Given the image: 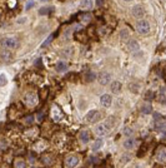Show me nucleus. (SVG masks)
I'll use <instances>...</instances> for the list:
<instances>
[{
	"mask_svg": "<svg viewBox=\"0 0 166 168\" xmlns=\"http://www.w3.org/2000/svg\"><path fill=\"white\" fill-rule=\"evenodd\" d=\"M19 39L16 36H13V35H7V36H4L1 39V45L5 47L7 49H16L19 47Z\"/></svg>",
	"mask_w": 166,
	"mask_h": 168,
	"instance_id": "obj_1",
	"label": "nucleus"
},
{
	"mask_svg": "<svg viewBox=\"0 0 166 168\" xmlns=\"http://www.w3.org/2000/svg\"><path fill=\"white\" fill-rule=\"evenodd\" d=\"M136 30H137V33L142 34V35L149 34L150 33V23L148 20H139L136 23Z\"/></svg>",
	"mask_w": 166,
	"mask_h": 168,
	"instance_id": "obj_2",
	"label": "nucleus"
},
{
	"mask_svg": "<svg viewBox=\"0 0 166 168\" xmlns=\"http://www.w3.org/2000/svg\"><path fill=\"white\" fill-rule=\"evenodd\" d=\"M100 118H101V114L99 113V110L93 109V110H89L88 112L85 119H86V122H96V120H99Z\"/></svg>",
	"mask_w": 166,
	"mask_h": 168,
	"instance_id": "obj_3",
	"label": "nucleus"
},
{
	"mask_svg": "<svg viewBox=\"0 0 166 168\" xmlns=\"http://www.w3.org/2000/svg\"><path fill=\"white\" fill-rule=\"evenodd\" d=\"M131 14H133L134 18L140 19V18H142L145 15V8L142 5H135L133 8V10H131Z\"/></svg>",
	"mask_w": 166,
	"mask_h": 168,
	"instance_id": "obj_4",
	"label": "nucleus"
},
{
	"mask_svg": "<svg viewBox=\"0 0 166 168\" xmlns=\"http://www.w3.org/2000/svg\"><path fill=\"white\" fill-rule=\"evenodd\" d=\"M51 117H52V119H54L55 122H59L63 118L61 110H60V108L56 104H54L51 107Z\"/></svg>",
	"mask_w": 166,
	"mask_h": 168,
	"instance_id": "obj_5",
	"label": "nucleus"
},
{
	"mask_svg": "<svg viewBox=\"0 0 166 168\" xmlns=\"http://www.w3.org/2000/svg\"><path fill=\"white\" fill-rule=\"evenodd\" d=\"M156 159L159 162L166 163V148L164 146H160L156 151Z\"/></svg>",
	"mask_w": 166,
	"mask_h": 168,
	"instance_id": "obj_6",
	"label": "nucleus"
},
{
	"mask_svg": "<svg viewBox=\"0 0 166 168\" xmlns=\"http://www.w3.org/2000/svg\"><path fill=\"white\" fill-rule=\"evenodd\" d=\"M111 81V75L107 72H103V73L99 74V83L101 85H107Z\"/></svg>",
	"mask_w": 166,
	"mask_h": 168,
	"instance_id": "obj_7",
	"label": "nucleus"
},
{
	"mask_svg": "<svg viewBox=\"0 0 166 168\" xmlns=\"http://www.w3.org/2000/svg\"><path fill=\"white\" fill-rule=\"evenodd\" d=\"M25 103L28 105L30 107H33V105H36V103H37V97H36V94H34V93H28L25 95Z\"/></svg>",
	"mask_w": 166,
	"mask_h": 168,
	"instance_id": "obj_8",
	"label": "nucleus"
},
{
	"mask_svg": "<svg viewBox=\"0 0 166 168\" xmlns=\"http://www.w3.org/2000/svg\"><path fill=\"white\" fill-rule=\"evenodd\" d=\"M65 165L69 167V168H74L79 165V158L76 156H69L66 159H65Z\"/></svg>",
	"mask_w": 166,
	"mask_h": 168,
	"instance_id": "obj_9",
	"label": "nucleus"
},
{
	"mask_svg": "<svg viewBox=\"0 0 166 168\" xmlns=\"http://www.w3.org/2000/svg\"><path fill=\"white\" fill-rule=\"evenodd\" d=\"M109 131H110V129L106 127V124H105V123H103V124H97L96 128H95V133H96L97 136H100V137L107 134Z\"/></svg>",
	"mask_w": 166,
	"mask_h": 168,
	"instance_id": "obj_10",
	"label": "nucleus"
},
{
	"mask_svg": "<svg viewBox=\"0 0 166 168\" xmlns=\"http://www.w3.org/2000/svg\"><path fill=\"white\" fill-rule=\"evenodd\" d=\"M111 95H109V94H104V95H101V98H100V103H101V105L103 107H110L111 105Z\"/></svg>",
	"mask_w": 166,
	"mask_h": 168,
	"instance_id": "obj_11",
	"label": "nucleus"
},
{
	"mask_svg": "<svg viewBox=\"0 0 166 168\" xmlns=\"http://www.w3.org/2000/svg\"><path fill=\"white\" fill-rule=\"evenodd\" d=\"M79 139H80L82 143H88L89 140H90V133H89V131L82 129V131L79 133Z\"/></svg>",
	"mask_w": 166,
	"mask_h": 168,
	"instance_id": "obj_12",
	"label": "nucleus"
},
{
	"mask_svg": "<svg viewBox=\"0 0 166 168\" xmlns=\"http://www.w3.org/2000/svg\"><path fill=\"white\" fill-rule=\"evenodd\" d=\"M155 129L159 132H166V122L164 119L155 120Z\"/></svg>",
	"mask_w": 166,
	"mask_h": 168,
	"instance_id": "obj_13",
	"label": "nucleus"
},
{
	"mask_svg": "<svg viewBox=\"0 0 166 168\" xmlns=\"http://www.w3.org/2000/svg\"><path fill=\"white\" fill-rule=\"evenodd\" d=\"M126 48L129 49L130 52H137L140 47H139V43L136 40H129L127 44H126Z\"/></svg>",
	"mask_w": 166,
	"mask_h": 168,
	"instance_id": "obj_14",
	"label": "nucleus"
},
{
	"mask_svg": "<svg viewBox=\"0 0 166 168\" xmlns=\"http://www.w3.org/2000/svg\"><path fill=\"white\" fill-rule=\"evenodd\" d=\"M141 113L142 114H150L152 112V107H151V104L150 103H145V104H142L141 105Z\"/></svg>",
	"mask_w": 166,
	"mask_h": 168,
	"instance_id": "obj_15",
	"label": "nucleus"
},
{
	"mask_svg": "<svg viewBox=\"0 0 166 168\" xmlns=\"http://www.w3.org/2000/svg\"><path fill=\"white\" fill-rule=\"evenodd\" d=\"M56 70L59 72V73H63V72H66L67 70V64L65 62H58V64H56Z\"/></svg>",
	"mask_w": 166,
	"mask_h": 168,
	"instance_id": "obj_16",
	"label": "nucleus"
},
{
	"mask_svg": "<svg viewBox=\"0 0 166 168\" xmlns=\"http://www.w3.org/2000/svg\"><path fill=\"white\" fill-rule=\"evenodd\" d=\"M80 8L84 10H89L93 8V1L91 0H82V1L80 3Z\"/></svg>",
	"mask_w": 166,
	"mask_h": 168,
	"instance_id": "obj_17",
	"label": "nucleus"
},
{
	"mask_svg": "<svg viewBox=\"0 0 166 168\" xmlns=\"http://www.w3.org/2000/svg\"><path fill=\"white\" fill-rule=\"evenodd\" d=\"M135 139L130 138V139H126L125 142H124V148H126V149H133V148L135 147Z\"/></svg>",
	"mask_w": 166,
	"mask_h": 168,
	"instance_id": "obj_18",
	"label": "nucleus"
},
{
	"mask_svg": "<svg viewBox=\"0 0 166 168\" xmlns=\"http://www.w3.org/2000/svg\"><path fill=\"white\" fill-rule=\"evenodd\" d=\"M41 162H43L44 165H46V166L51 165V163H52V156L51 154H44L43 157H41Z\"/></svg>",
	"mask_w": 166,
	"mask_h": 168,
	"instance_id": "obj_19",
	"label": "nucleus"
},
{
	"mask_svg": "<svg viewBox=\"0 0 166 168\" xmlns=\"http://www.w3.org/2000/svg\"><path fill=\"white\" fill-rule=\"evenodd\" d=\"M120 89H121V83L118 82V81L112 82V84H111V90L114 92V93H119Z\"/></svg>",
	"mask_w": 166,
	"mask_h": 168,
	"instance_id": "obj_20",
	"label": "nucleus"
},
{
	"mask_svg": "<svg viewBox=\"0 0 166 168\" xmlns=\"http://www.w3.org/2000/svg\"><path fill=\"white\" fill-rule=\"evenodd\" d=\"M115 123H116V122H115V117H114V116H110V117H109L107 119H106V122H105V124H106V127H107L109 129H111L112 127H114Z\"/></svg>",
	"mask_w": 166,
	"mask_h": 168,
	"instance_id": "obj_21",
	"label": "nucleus"
},
{
	"mask_svg": "<svg viewBox=\"0 0 166 168\" xmlns=\"http://www.w3.org/2000/svg\"><path fill=\"white\" fill-rule=\"evenodd\" d=\"M95 78H96V75H95V73H93V72H88V73L85 74V82H88V83L93 82Z\"/></svg>",
	"mask_w": 166,
	"mask_h": 168,
	"instance_id": "obj_22",
	"label": "nucleus"
},
{
	"mask_svg": "<svg viewBox=\"0 0 166 168\" xmlns=\"http://www.w3.org/2000/svg\"><path fill=\"white\" fill-rule=\"evenodd\" d=\"M48 94H49V88L48 87H45V88H43V89L40 90V98L43 99V101H46Z\"/></svg>",
	"mask_w": 166,
	"mask_h": 168,
	"instance_id": "obj_23",
	"label": "nucleus"
},
{
	"mask_svg": "<svg viewBox=\"0 0 166 168\" xmlns=\"http://www.w3.org/2000/svg\"><path fill=\"white\" fill-rule=\"evenodd\" d=\"M14 166H15V168H26V163L24 159H16Z\"/></svg>",
	"mask_w": 166,
	"mask_h": 168,
	"instance_id": "obj_24",
	"label": "nucleus"
},
{
	"mask_svg": "<svg viewBox=\"0 0 166 168\" xmlns=\"http://www.w3.org/2000/svg\"><path fill=\"white\" fill-rule=\"evenodd\" d=\"M101 146H103V139H96V140H95V143H94V146H93V151H97V149H100Z\"/></svg>",
	"mask_w": 166,
	"mask_h": 168,
	"instance_id": "obj_25",
	"label": "nucleus"
},
{
	"mask_svg": "<svg viewBox=\"0 0 166 168\" xmlns=\"http://www.w3.org/2000/svg\"><path fill=\"white\" fill-rule=\"evenodd\" d=\"M130 90L133 92V93H139V89H140V84H136V83H133L130 84Z\"/></svg>",
	"mask_w": 166,
	"mask_h": 168,
	"instance_id": "obj_26",
	"label": "nucleus"
},
{
	"mask_svg": "<svg viewBox=\"0 0 166 168\" xmlns=\"http://www.w3.org/2000/svg\"><path fill=\"white\" fill-rule=\"evenodd\" d=\"M80 19H81V20L84 21V23H89L90 20H91V15L88 14V13H84V14L80 15Z\"/></svg>",
	"mask_w": 166,
	"mask_h": 168,
	"instance_id": "obj_27",
	"label": "nucleus"
},
{
	"mask_svg": "<svg viewBox=\"0 0 166 168\" xmlns=\"http://www.w3.org/2000/svg\"><path fill=\"white\" fill-rule=\"evenodd\" d=\"M6 84H7V77L4 73L0 74V87H4Z\"/></svg>",
	"mask_w": 166,
	"mask_h": 168,
	"instance_id": "obj_28",
	"label": "nucleus"
},
{
	"mask_svg": "<svg viewBox=\"0 0 166 168\" xmlns=\"http://www.w3.org/2000/svg\"><path fill=\"white\" fill-rule=\"evenodd\" d=\"M51 10H52V8H50V6H48V8H41V9L39 10V14H40V15H46V14L50 13Z\"/></svg>",
	"mask_w": 166,
	"mask_h": 168,
	"instance_id": "obj_29",
	"label": "nucleus"
},
{
	"mask_svg": "<svg viewBox=\"0 0 166 168\" xmlns=\"http://www.w3.org/2000/svg\"><path fill=\"white\" fill-rule=\"evenodd\" d=\"M52 39H54V35H49V36H48V39L44 41V43H43V45H41V47H43V48H46L48 45H49V44H50L51 41H52Z\"/></svg>",
	"mask_w": 166,
	"mask_h": 168,
	"instance_id": "obj_30",
	"label": "nucleus"
},
{
	"mask_svg": "<svg viewBox=\"0 0 166 168\" xmlns=\"http://www.w3.org/2000/svg\"><path fill=\"white\" fill-rule=\"evenodd\" d=\"M120 38H121L122 40H126L127 38H129V32H127L126 29H124L121 30V33H120Z\"/></svg>",
	"mask_w": 166,
	"mask_h": 168,
	"instance_id": "obj_31",
	"label": "nucleus"
},
{
	"mask_svg": "<svg viewBox=\"0 0 166 168\" xmlns=\"http://www.w3.org/2000/svg\"><path fill=\"white\" fill-rule=\"evenodd\" d=\"M124 134L130 137V136H133V134H134V131H133L131 128H129V127H125V128H124Z\"/></svg>",
	"mask_w": 166,
	"mask_h": 168,
	"instance_id": "obj_32",
	"label": "nucleus"
},
{
	"mask_svg": "<svg viewBox=\"0 0 166 168\" xmlns=\"http://www.w3.org/2000/svg\"><path fill=\"white\" fill-rule=\"evenodd\" d=\"M24 120H25L26 124H33L34 123V117L33 116H28V117L24 118Z\"/></svg>",
	"mask_w": 166,
	"mask_h": 168,
	"instance_id": "obj_33",
	"label": "nucleus"
},
{
	"mask_svg": "<svg viewBox=\"0 0 166 168\" xmlns=\"http://www.w3.org/2000/svg\"><path fill=\"white\" fill-rule=\"evenodd\" d=\"M152 98H154V93H152L151 90H149L148 93L145 94V99H146V101H151Z\"/></svg>",
	"mask_w": 166,
	"mask_h": 168,
	"instance_id": "obj_34",
	"label": "nucleus"
},
{
	"mask_svg": "<svg viewBox=\"0 0 166 168\" xmlns=\"http://www.w3.org/2000/svg\"><path fill=\"white\" fill-rule=\"evenodd\" d=\"M44 117H45V112H44V110H41V112L37 113V120H39V122H43Z\"/></svg>",
	"mask_w": 166,
	"mask_h": 168,
	"instance_id": "obj_35",
	"label": "nucleus"
},
{
	"mask_svg": "<svg viewBox=\"0 0 166 168\" xmlns=\"http://www.w3.org/2000/svg\"><path fill=\"white\" fill-rule=\"evenodd\" d=\"M33 6H34V1H29L28 4H26L25 9H26V10H29V9H30V8H33Z\"/></svg>",
	"mask_w": 166,
	"mask_h": 168,
	"instance_id": "obj_36",
	"label": "nucleus"
},
{
	"mask_svg": "<svg viewBox=\"0 0 166 168\" xmlns=\"http://www.w3.org/2000/svg\"><path fill=\"white\" fill-rule=\"evenodd\" d=\"M154 118H155V120H160V119H163L161 114H159V113H155V114H154Z\"/></svg>",
	"mask_w": 166,
	"mask_h": 168,
	"instance_id": "obj_37",
	"label": "nucleus"
},
{
	"mask_svg": "<svg viewBox=\"0 0 166 168\" xmlns=\"http://www.w3.org/2000/svg\"><path fill=\"white\" fill-rule=\"evenodd\" d=\"M104 3H105V0H96V6H103L104 5Z\"/></svg>",
	"mask_w": 166,
	"mask_h": 168,
	"instance_id": "obj_38",
	"label": "nucleus"
},
{
	"mask_svg": "<svg viewBox=\"0 0 166 168\" xmlns=\"http://www.w3.org/2000/svg\"><path fill=\"white\" fill-rule=\"evenodd\" d=\"M7 147V144H6V142H0V148H1V149H5V148Z\"/></svg>",
	"mask_w": 166,
	"mask_h": 168,
	"instance_id": "obj_39",
	"label": "nucleus"
},
{
	"mask_svg": "<svg viewBox=\"0 0 166 168\" xmlns=\"http://www.w3.org/2000/svg\"><path fill=\"white\" fill-rule=\"evenodd\" d=\"M124 1H127V3H129V1H133V0H124Z\"/></svg>",
	"mask_w": 166,
	"mask_h": 168,
	"instance_id": "obj_40",
	"label": "nucleus"
},
{
	"mask_svg": "<svg viewBox=\"0 0 166 168\" xmlns=\"http://www.w3.org/2000/svg\"><path fill=\"white\" fill-rule=\"evenodd\" d=\"M165 104H166V99H165Z\"/></svg>",
	"mask_w": 166,
	"mask_h": 168,
	"instance_id": "obj_41",
	"label": "nucleus"
}]
</instances>
